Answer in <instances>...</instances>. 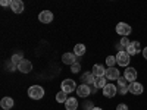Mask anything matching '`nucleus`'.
I'll return each mask as SVG.
<instances>
[{"label": "nucleus", "instance_id": "obj_30", "mask_svg": "<svg viewBox=\"0 0 147 110\" xmlns=\"http://www.w3.org/2000/svg\"><path fill=\"white\" fill-rule=\"evenodd\" d=\"M116 110H128V106L125 103H121V104L116 106Z\"/></svg>", "mask_w": 147, "mask_h": 110}, {"label": "nucleus", "instance_id": "obj_17", "mask_svg": "<svg viewBox=\"0 0 147 110\" xmlns=\"http://www.w3.org/2000/svg\"><path fill=\"white\" fill-rule=\"evenodd\" d=\"M65 107H66V110H77L78 109V100L75 97H69L65 103Z\"/></svg>", "mask_w": 147, "mask_h": 110}, {"label": "nucleus", "instance_id": "obj_22", "mask_svg": "<svg viewBox=\"0 0 147 110\" xmlns=\"http://www.w3.org/2000/svg\"><path fill=\"white\" fill-rule=\"evenodd\" d=\"M115 63H116V56H107L106 57L107 68H115Z\"/></svg>", "mask_w": 147, "mask_h": 110}, {"label": "nucleus", "instance_id": "obj_27", "mask_svg": "<svg viewBox=\"0 0 147 110\" xmlns=\"http://www.w3.org/2000/svg\"><path fill=\"white\" fill-rule=\"evenodd\" d=\"M128 87H129V85H128ZM128 87H118V93L121 94V95H125L128 91H129V88Z\"/></svg>", "mask_w": 147, "mask_h": 110}, {"label": "nucleus", "instance_id": "obj_25", "mask_svg": "<svg viewBox=\"0 0 147 110\" xmlns=\"http://www.w3.org/2000/svg\"><path fill=\"white\" fill-rule=\"evenodd\" d=\"M127 82H128V81H127L125 76H119V79H118V85H119V87H128Z\"/></svg>", "mask_w": 147, "mask_h": 110}, {"label": "nucleus", "instance_id": "obj_23", "mask_svg": "<svg viewBox=\"0 0 147 110\" xmlns=\"http://www.w3.org/2000/svg\"><path fill=\"white\" fill-rule=\"evenodd\" d=\"M119 44H121L122 47H124L125 50H127V48L129 47V44H131V41L128 40V37H122V38H121V41H119Z\"/></svg>", "mask_w": 147, "mask_h": 110}, {"label": "nucleus", "instance_id": "obj_24", "mask_svg": "<svg viewBox=\"0 0 147 110\" xmlns=\"http://www.w3.org/2000/svg\"><path fill=\"white\" fill-rule=\"evenodd\" d=\"M10 60H12V63H15V65L18 66V65H19V63L22 62L24 59H22V54H13V56H12V59H10Z\"/></svg>", "mask_w": 147, "mask_h": 110}, {"label": "nucleus", "instance_id": "obj_19", "mask_svg": "<svg viewBox=\"0 0 147 110\" xmlns=\"http://www.w3.org/2000/svg\"><path fill=\"white\" fill-rule=\"evenodd\" d=\"M107 85V79L106 76H99V78H96V82H94V87L99 90V88H105Z\"/></svg>", "mask_w": 147, "mask_h": 110}, {"label": "nucleus", "instance_id": "obj_4", "mask_svg": "<svg viewBox=\"0 0 147 110\" xmlns=\"http://www.w3.org/2000/svg\"><path fill=\"white\" fill-rule=\"evenodd\" d=\"M116 94H118V87L115 84H107L103 88V95L107 97V99H112V97H115Z\"/></svg>", "mask_w": 147, "mask_h": 110}, {"label": "nucleus", "instance_id": "obj_18", "mask_svg": "<svg viewBox=\"0 0 147 110\" xmlns=\"http://www.w3.org/2000/svg\"><path fill=\"white\" fill-rule=\"evenodd\" d=\"M0 106H2L3 110H9L13 107V99H10V97H3L2 101H0Z\"/></svg>", "mask_w": 147, "mask_h": 110}, {"label": "nucleus", "instance_id": "obj_28", "mask_svg": "<svg viewBox=\"0 0 147 110\" xmlns=\"http://www.w3.org/2000/svg\"><path fill=\"white\" fill-rule=\"evenodd\" d=\"M82 107H84V110H93V109H94V107H93V103H91V101H84Z\"/></svg>", "mask_w": 147, "mask_h": 110}, {"label": "nucleus", "instance_id": "obj_1", "mask_svg": "<svg viewBox=\"0 0 147 110\" xmlns=\"http://www.w3.org/2000/svg\"><path fill=\"white\" fill-rule=\"evenodd\" d=\"M28 95L32 100H40L44 97V88L40 87V85H32V87L28 88Z\"/></svg>", "mask_w": 147, "mask_h": 110}, {"label": "nucleus", "instance_id": "obj_29", "mask_svg": "<svg viewBox=\"0 0 147 110\" xmlns=\"http://www.w3.org/2000/svg\"><path fill=\"white\" fill-rule=\"evenodd\" d=\"M7 69H9V72H13L15 69H18V66L15 63H12V60H10V62L7 63Z\"/></svg>", "mask_w": 147, "mask_h": 110}, {"label": "nucleus", "instance_id": "obj_8", "mask_svg": "<svg viewBox=\"0 0 147 110\" xmlns=\"http://www.w3.org/2000/svg\"><path fill=\"white\" fill-rule=\"evenodd\" d=\"M124 76L127 78V81L128 82H136L137 81V70L134 69V68H127L125 69V72H124Z\"/></svg>", "mask_w": 147, "mask_h": 110}, {"label": "nucleus", "instance_id": "obj_16", "mask_svg": "<svg viewBox=\"0 0 147 110\" xmlns=\"http://www.w3.org/2000/svg\"><path fill=\"white\" fill-rule=\"evenodd\" d=\"M10 9H12V12H15V13H21V12H24V3L21 0H12Z\"/></svg>", "mask_w": 147, "mask_h": 110}, {"label": "nucleus", "instance_id": "obj_20", "mask_svg": "<svg viewBox=\"0 0 147 110\" xmlns=\"http://www.w3.org/2000/svg\"><path fill=\"white\" fill-rule=\"evenodd\" d=\"M85 53V46L84 44H77L75 47H74V54H75L77 57H80V56H82Z\"/></svg>", "mask_w": 147, "mask_h": 110}, {"label": "nucleus", "instance_id": "obj_3", "mask_svg": "<svg viewBox=\"0 0 147 110\" xmlns=\"http://www.w3.org/2000/svg\"><path fill=\"white\" fill-rule=\"evenodd\" d=\"M131 31H132L131 27L128 25V23H125V22H119L116 25V34H119L122 37H128L131 34Z\"/></svg>", "mask_w": 147, "mask_h": 110}, {"label": "nucleus", "instance_id": "obj_21", "mask_svg": "<svg viewBox=\"0 0 147 110\" xmlns=\"http://www.w3.org/2000/svg\"><path fill=\"white\" fill-rule=\"evenodd\" d=\"M66 100H68V94L66 93L60 91V93L56 94V101L57 103H66Z\"/></svg>", "mask_w": 147, "mask_h": 110}, {"label": "nucleus", "instance_id": "obj_32", "mask_svg": "<svg viewBox=\"0 0 147 110\" xmlns=\"http://www.w3.org/2000/svg\"><path fill=\"white\" fill-rule=\"evenodd\" d=\"M10 3L12 2H7V0H2V2H0V5H2V6H10Z\"/></svg>", "mask_w": 147, "mask_h": 110}, {"label": "nucleus", "instance_id": "obj_15", "mask_svg": "<svg viewBox=\"0 0 147 110\" xmlns=\"http://www.w3.org/2000/svg\"><path fill=\"white\" fill-rule=\"evenodd\" d=\"M93 75L96 76V78H99V76H105V73H106V69H105V66L103 65H100V63H96L94 66H93Z\"/></svg>", "mask_w": 147, "mask_h": 110}, {"label": "nucleus", "instance_id": "obj_14", "mask_svg": "<svg viewBox=\"0 0 147 110\" xmlns=\"http://www.w3.org/2000/svg\"><path fill=\"white\" fill-rule=\"evenodd\" d=\"M81 81H82L84 84H87V85H94V82H96V76L93 75V72H85V73H82Z\"/></svg>", "mask_w": 147, "mask_h": 110}, {"label": "nucleus", "instance_id": "obj_2", "mask_svg": "<svg viewBox=\"0 0 147 110\" xmlns=\"http://www.w3.org/2000/svg\"><path fill=\"white\" fill-rule=\"evenodd\" d=\"M131 56L127 53V50L125 52H119L118 54H116V63L119 65V66H124V68H128V65H129V59Z\"/></svg>", "mask_w": 147, "mask_h": 110}, {"label": "nucleus", "instance_id": "obj_26", "mask_svg": "<svg viewBox=\"0 0 147 110\" xmlns=\"http://www.w3.org/2000/svg\"><path fill=\"white\" fill-rule=\"evenodd\" d=\"M80 69H81V66H80V62L74 63V65L71 66V72H72V73H78V72H80Z\"/></svg>", "mask_w": 147, "mask_h": 110}, {"label": "nucleus", "instance_id": "obj_10", "mask_svg": "<svg viewBox=\"0 0 147 110\" xmlns=\"http://www.w3.org/2000/svg\"><path fill=\"white\" fill-rule=\"evenodd\" d=\"M128 88H129V93L136 94V95H140V94H143V91H144V87H143L140 82H131Z\"/></svg>", "mask_w": 147, "mask_h": 110}, {"label": "nucleus", "instance_id": "obj_13", "mask_svg": "<svg viewBox=\"0 0 147 110\" xmlns=\"http://www.w3.org/2000/svg\"><path fill=\"white\" fill-rule=\"evenodd\" d=\"M140 43L138 41H131V44H129V47L127 48V53L129 54V56H134V54H138L140 53Z\"/></svg>", "mask_w": 147, "mask_h": 110}, {"label": "nucleus", "instance_id": "obj_35", "mask_svg": "<svg viewBox=\"0 0 147 110\" xmlns=\"http://www.w3.org/2000/svg\"><path fill=\"white\" fill-rule=\"evenodd\" d=\"M93 110H103V109H100V107H94Z\"/></svg>", "mask_w": 147, "mask_h": 110}, {"label": "nucleus", "instance_id": "obj_5", "mask_svg": "<svg viewBox=\"0 0 147 110\" xmlns=\"http://www.w3.org/2000/svg\"><path fill=\"white\" fill-rule=\"evenodd\" d=\"M60 87H62V91L66 93V94H69V93L77 90V85H75V81H74V79H65Z\"/></svg>", "mask_w": 147, "mask_h": 110}, {"label": "nucleus", "instance_id": "obj_11", "mask_svg": "<svg viewBox=\"0 0 147 110\" xmlns=\"http://www.w3.org/2000/svg\"><path fill=\"white\" fill-rule=\"evenodd\" d=\"M62 62L65 63V65H74V63H77L78 62V59H77V56L74 54V53H65L63 56H62Z\"/></svg>", "mask_w": 147, "mask_h": 110}, {"label": "nucleus", "instance_id": "obj_12", "mask_svg": "<svg viewBox=\"0 0 147 110\" xmlns=\"http://www.w3.org/2000/svg\"><path fill=\"white\" fill-rule=\"evenodd\" d=\"M77 94H78L80 97H88V95L91 94L90 85H87V84H81L80 87L77 88Z\"/></svg>", "mask_w": 147, "mask_h": 110}, {"label": "nucleus", "instance_id": "obj_31", "mask_svg": "<svg viewBox=\"0 0 147 110\" xmlns=\"http://www.w3.org/2000/svg\"><path fill=\"white\" fill-rule=\"evenodd\" d=\"M115 47H116V50H118V53H119V52H125V48H124V47H122V46H121L119 43H118V44H116Z\"/></svg>", "mask_w": 147, "mask_h": 110}, {"label": "nucleus", "instance_id": "obj_7", "mask_svg": "<svg viewBox=\"0 0 147 110\" xmlns=\"http://www.w3.org/2000/svg\"><path fill=\"white\" fill-rule=\"evenodd\" d=\"M38 21L41 23H50L53 21V13L50 10H43V12H40V15H38Z\"/></svg>", "mask_w": 147, "mask_h": 110}, {"label": "nucleus", "instance_id": "obj_33", "mask_svg": "<svg viewBox=\"0 0 147 110\" xmlns=\"http://www.w3.org/2000/svg\"><path fill=\"white\" fill-rule=\"evenodd\" d=\"M143 56H144V59H147V47H144V50H143Z\"/></svg>", "mask_w": 147, "mask_h": 110}, {"label": "nucleus", "instance_id": "obj_6", "mask_svg": "<svg viewBox=\"0 0 147 110\" xmlns=\"http://www.w3.org/2000/svg\"><path fill=\"white\" fill-rule=\"evenodd\" d=\"M105 76H106V79H110V81H118L121 75H119V70L116 68H107Z\"/></svg>", "mask_w": 147, "mask_h": 110}, {"label": "nucleus", "instance_id": "obj_9", "mask_svg": "<svg viewBox=\"0 0 147 110\" xmlns=\"http://www.w3.org/2000/svg\"><path fill=\"white\" fill-rule=\"evenodd\" d=\"M18 70H19V72H22V73H28V72H31V70H32V63L30 62V60L24 59L22 62L18 65Z\"/></svg>", "mask_w": 147, "mask_h": 110}, {"label": "nucleus", "instance_id": "obj_34", "mask_svg": "<svg viewBox=\"0 0 147 110\" xmlns=\"http://www.w3.org/2000/svg\"><path fill=\"white\" fill-rule=\"evenodd\" d=\"M90 90H91V94H94V93L97 91V88L94 87V85H93V87H90Z\"/></svg>", "mask_w": 147, "mask_h": 110}]
</instances>
